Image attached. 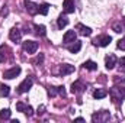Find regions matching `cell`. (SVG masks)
Here are the masks:
<instances>
[{"mask_svg": "<svg viewBox=\"0 0 125 123\" xmlns=\"http://www.w3.org/2000/svg\"><path fill=\"white\" fill-rule=\"evenodd\" d=\"M125 96V87H119V86H115L111 88V97L114 100V103H122Z\"/></svg>", "mask_w": 125, "mask_h": 123, "instance_id": "6da1fadb", "label": "cell"}, {"mask_svg": "<svg viewBox=\"0 0 125 123\" xmlns=\"http://www.w3.org/2000/svg\"><path fill=\"white\" fill-rule=\"evenodd\" d=\"M32 84H33V78L32 77H28V78H25L21 84H19V87H18V93H21V94H23V93L29 91V88L32 87Z\"/></svg>", "mask_w": 125, "mask_h": 123, "instance_id": "7a4b0ae2", "label": "cell"}, {"mask_svg": "<svg viewBox=\"0 0 125 123\" xmlns=\"http://www.w3.org/2000/svg\"><path fill=\"white\" fill-rule=\"evenodd\" d=\"M23 51L28 54H35L38 51V42L35 41H25L23 42Z\"/></svg>", "mask_w": 125, "mask_h": 123, "instance_id": "3957f363", "label": "cell"}, {"mask_svg": "<svg viewBox=\"0 0 125 123\" xmlns=\"http://www.w3.org/2000/svg\"><path fill=\"white\" fill-rule=\"evenodd\" d=\"M109 112H105V110H102V112H99V113H94L93 116H92V120L93 122H99V123H105L106 120H109Z\"/></svg>", "mask_w": 125, "mask_h": 123, "instance_id": "277c9868", "label": "cell"}, {"mask_svg": "<svg viewBox=\"0 0 125 123\" xmlns=\"http://www.w3.org/2000/svg\"><path fill=\"white\" fill-rule=\"evenodd\" d=\"M21 67L19 65H16V67H13V68H10V70H7V71H4V74H3V77L4 78H7V80H12V78H15V77H18L19 74H21Z\"/></svg>", "mask_w": 125, "mask_h": 123, "instance_id": "5b68a950", "label": "cell"}, {"mask_svg": "<svg viewBox=\"0 0 125 123\" xmlns=\"http://www.w3.org/2000/svg\"><path fill=\"white\" fill-rule=\"evenodd\" d=\"M16 110H18V112H22V113H25L26 116H32V114H33V109H32L31 106H26V104H23L22 101L16 103Z\"/></svg>", "mask_w": 125, "mask_h": 123, "instance_id": "8992f818", "label": "cell"}, {"mask_svg": "<svg viewBox=\"0 0 125 123\" xmlns=\"http://www.w3.org/2000/svg\"><path fill=\"white\" fill-rule=\"evenodd\" d=\"M25 9H26V12L32 15V16H35L36 13H39V6L38 4H35L33 1H25Z\"/></svg>", "mask_w": 125, "mask_h": 123, "instance_id": "52a82bcc", "label": "cell"}, {"mask_svg": "<svg viewBox=\"0 0 125 123\" xmlns=\"http://www.w3.org/2000/svg\"><path fill=\"white\" fill-rule=\"evenodd\" d=\"M111 41H112V38H111L109 35H103V36L96 38V39H94V44L99 45V46H108V45L111 44Z\"/></svg>", "mask_w": 125, "mask_h": 123, "instance_id": "ba28073f", "label": "cell"}, {"mask_svg": "<svg viewBox=\"0 0 125 123\" xmlns=\"http://www.w3.org/2000/svg\"><path fill=\"white\" fill-rule=\"evenodd\" d=\"M9 38H10V41H13V42H21L22 33H21V31H19V29L13 28L12 31L9 32Z\"/></svg>", "mask_w": 125, "mask_h": 123, "instance_id": "9c48e42d", "label": "cell"}, {"mask_svg": "<svg viewBox=\"0 0 125 123\" xmlns=\"http://www.w3.org/2000/svg\"><path fill=\"white\" fill-rule=\"evenodd\" d=\"M116 61H118V60H116V57H115L114 54L108 55L106 60H105V65H106V68H108V70H112V68L116 65Z\"/></svg>", "mask_w": 125, "mask_h": 123, "instance_id": "30bf717a", "label": "cell"}, {"mask_svg": "<svg viewBox=\"0 0 125 123\" xmlns=\"http://www.w3.org/2000/svg\"><path fill=\"white\" fill-rule=\"evenodd\" d=\"M71 72H74V65L62 64L61 67H60V74H61V75H68V74H71Z\"/></svg>", "mask_w": 125, "mask_h": 123, "instance_id": "8fae6325", "label": "cell"}, {"mask_svg": "<svg viewBox=\"0 0 125 123\" xmlns=\"http://www.w3.org/2000/svg\"><path fill=\"white\" fill-rule=\"evenodd\" d=\"M83 90H84V86H83L82 81H74L71 84V93L73 94H80Z\"/></svg>", "mask_w": 125, "mask_h": 123, "instance_id": "7c38bea8", "label": "cell"}, {"mask_svg": "<svg viewBox=\"0 0 125 123\" xmlns=\"http://www.w3.org/2000/svg\"><path fill=\"white\" fill-rule=\"evenodd\" d=\"M76 31H67L64 33V38H62V41L65 42V44H70V42H74L76 41Z\"/></svg>", "mask_w": 125, "mask_h": 123, "instance_id": "4fadbf2b", "label": "cell"}, {"mask_svg": "<svg viewBox=\"0 0 125 123\" xmlns=\"http://www.w3.org/2000/svg\"><path fill=\"white\" fill-rule=\"evenodd\" d=\"M76 29L80 32V35H83V36H90L92 35V29L87 28V26H84V25H82V23H79L76 26Z\"/></svg>", "mask_w": 125, "mask_h": 123, "instance_id": "5bb4252c", "label": "cell"}, {"mask_svg": "<svg viewBox=\"0 0 125 123\" xmlns=\"http://www.w3.org/2000/svg\"><path fill=\"white\" fill-rule=\"evenodd\" d=\"M62 7H64V12L65 13H74V3L71 0H64Z\"/></svg>", "mask_w": 125, "mask_h": 123, "instance_id": "9a60e30c", "label": "cell"}, {"mask_svg": "<svg viewBox=\"0 0 125 123\" xmlns=\"http://www.w3.org/2000/svg\"><path fill=\"white\" fill-rule=\"evenodd\" d=\"M80 49H82V42H80V41H74V44L68 46V51H70L71 54H77Z\"/></svg>", "mask_w": 125, "mask_h": 123, "instance_id": "2e32d148", "label": "cell"}, {"mask_svg": "<svg viewBox=\"0 0 125 123\" xmlns=\"http://www.w3.org/2000/svg\"><path fill=\"white\" fill-rule=\"evenodd\" d=\"M57 25H58V28H60V29L65 28V26L68 25V19H67V16L61 15V16L58 18V20H57Z\"/></svg>", "mask_w": 125, "mask_h": 123, "instance_id": "e0dca14e", "label": "cell"}, {"mask_svg": "<svg viewBox=\"0 0 125 123\" xmlns=\"http://www.w3.org/2000/svg\"><path fill=\"white\" fill-rule=\"evenodd\" d=\"M106 96H108V91L103 90V88H97V90L93 93L94 98H103V97H106Z\"/></svg>", "mask_w": 125, "mask_h": 123, "instance_id": "ac0fdd59", "label": "cell"}, {"mask_svg": "<svg viewBox=\"0 0 125 123\" xmlns=\"http://www.w3.org/2000/svg\"><path fill=\"white\" fill-rule=\"evenodd\" d=\"M33 29H35V33L36 35H39V36H45V26L44 25H35L33 26Z\"/></svg>", "mask_w": 125, "mask_h": 123, "instance_id": "d6986e66", "label": "cell"}, {"mask_svg": "<svg viewBox=\"0 0 125 123\" xmlns=\"http://www.w3.org/2000/svg\"><path fill=\"white\" fill-rule=\"evenodd\" d=\"M83 67L86 68V70H89V71H94V70H97V64L93 61H86L83 64Z\"/></svg>", "mask_w": 125, "mask_h": 123, "instance_id": "ffe728a7", "label": "cell"}, {"mask_svg": "<svg viewBox=\"0 0 125 123\" xmlns=\"http://www.w3.org/2000/svg\"><path fill=\"white\" fill-rule=\"evenodd\" d=\"M9 93H10L9 86H6V84H0V96H1V97H7Z\"/></svg>", "mask_w": 125, "mask_h": 123, "instance_id": "44dd1931", "label": "cell"}, {"mask_svg": "<svg viewBox=\"0 0 125 123\" xmlns=\"http://www.w3.org/2000/svg\"><path fill=\"white\" fill-rule=\"evenodd\" d=\"M48 9H50V4H48V3H44V4L39 6V13L45 16V15L48 13Z\"/></svg>", "mask_w": 125, "mask_h": 123, "instance_id": "7402d4cb", "label": "cell"}, {"mask_svg": "<svg viewBox=\"0 0 125 123\" xmlns=\"http://www.w3.org/2000/svg\"><path fill=\"white\" fill-rule=\"evenodd\" d=\"M9 117H10V110L9 109L0 110V119H9Z\"/></svg>", "mask_w": 125, "mask_h": 123, "instance_id": "603a6c76", "label": "cell"}, {"mask_svg": "<svg viewBox=\"0 0 125 123\" xmlns=\"http://www.w3.org/2000/svg\"><path fill=\"white\" fill-rule=\"evenodd\" d=\"M6 49H7V48H6L4 45H1V46H0V62L6 61V54H4V52H6Z\"/></svg>", "mask_w": 125, "mask_h": 123, "instance_id": "cb8c5ba5", "label": "cell"}, {"mask_svg": "<svg viewBox=\"0 0 125 123\" xmlns=\"http://www.w3.org/2000/svg\"><path fill=\"white\" fill-rule=\"evenodd\" d=\"M118 64H119V71H121V72H125V57H122V58L118 61Z\"/></svg>", "mask_w": 125, "mask_h": 123, "instance_id": "d4e9b609", "label": "cell"}, {"mask_svg": "<svg viewBox=\"0 0 125 123\" xmlns=\"http://www.w3.org/2000/svg\"><path fill=\"white\" fill-rule=\"evenodd\" d=\"M57 93H58V88H55V87H50V88H48V94H50L51 97H55Z\"/></svg>", "mask_w": 125, "mask_h": 123, "instance_id": "484cf974", "label": "cell"}, {"mask_svg": "<svg viewBox=\"0 0 125 123\" xmlns=\"http://www.w3.org/2000/svg\"><path fill=\"white\" fill-rule=\"evenodd\" d=\"M118 48H119V49H122V51H125V36L119 41V42H118Z\"/></svg>", "mask_w": 125, "mask_h": 123, "instance_id": "4316f807", "label": "cell"}, {"mask_svg": "<svg viewBox=\"0 0 125 123\" xmlns=\"http://www.w3.org/2000/svg\"><path fill=\"white\" fill-rule=\"evenodd\" d=\"M114 31L119 33V32H122V26H121L119 23H115V25H114Z\"/></svg>", "mask_w": 125, "mask_h": 123, "instance_id": "83f0119b", "label": "cell"}, {"mask_svg": "<svg viewBox=\"0 0 125 123\" xmlns=\"http://www.w3.org/2000/svg\"><path fill=\"white\" fill-rule=\"evenodd\" d=\"M58 93L64 97V96H65V90H64V87H58Z\"/></svg>", "mask_w": 125, "mask_h": 123, "instance_id": "f1b7e54d", "label": "cell"}, {"mask_svg": "<svg viewBox=\"0 0 125 123\" xmlns=\"http://www.w3.org/2000/svg\"><path fill=\"white\" fill-rule=\"evenodd\" d=\"M42 60H44V57H42V55H39V57H38V58H36V64H39V62H42Z\"/></svg>", "mask_w": 125, "mask_h": 123, "instance_id": "f546056e", "label": "cell"}, {"mask_svg": "<svg viewBox=\"0 0 125 123\" xmlns=\"http://www.w3.org/2000/svg\"><path fill=\"white\" fill-rule=\"evenodd\" d=\"M74 120H76V122H84V119H83V117H77V119H74Z\"/></svg>", "mask_w": 125, "mask_h": 123, "instance_id": "4dcf8cb0", "label": "cell"}, {"mask_svg": "<svg viewBox=\"0 0 125 123\" xmlns=\"http://www.w3.org/2000/svg\"><path fill=\"white\" fill-rule=\"evenodd\" d=\"M122 23H124V26H125V18H124V19H122Z\"/></svg>", "mask_w": 125, "mask_h": 123, "instance_id": "1f68e13d", "label": "cell"}]
</instances>
